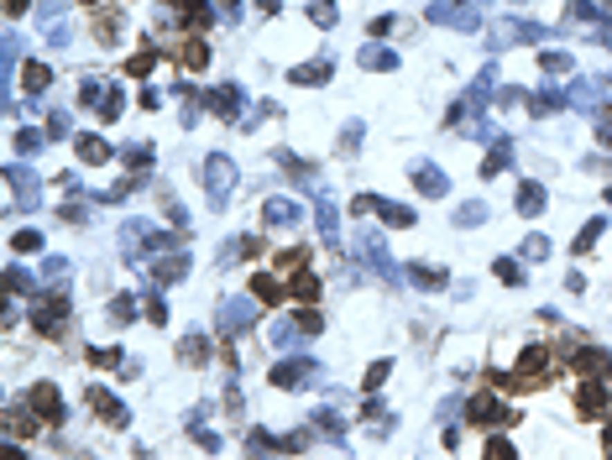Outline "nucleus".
<instances>
[{
  "label": "nucleus",
  "mask_w": 612,
  "mask_h": 460,
  "mask_svg": "<svg viewBox=\"0 0 612 460\" xmlns=\"http://www.w3.org/2000/svg\"><path fill=\"white\" fill-rule=\"evenodd\" d=\"M607 450H612V429H607Z\"/></svg>",
  "instance_id": "nucleus-5"
},
{
  "label": "nucleus",
  "mask_w": 612,
  "mask_h": 460,
  "mask_svg": "<svg viewBox=\"0 0 612 460\" xmlns=\"http://www.w3.org/2000/svg\"><path fill=\"white\" fill-rule=\"evenodd\" d=\"M576 408H581V418H597V413H607V408H612V398H607V387L586 382V387L576 392Z\"/></svg>",
  "instance_id": "nucleus-1"
},
{
  "label": "nucleus",
  "mask_w": 612,
  "mask_h": 460,
  "mask_svg": "<svg viewBox=\"0 0 612 460\" xmlns=\"http://www.w3.org/2000/svg\"><path fill=\"white\" fill-rule=\"evenodd\" d=\"M487 460H513V445H503V439H492V445H487Z\"/></svg>",
  "instance_id": "nucleus-4"
},
{
  "label": "nucleus",
  "mask_w": 612,
  "mask_h": 460,
  "mask_svg": "<svg viewBox=\"0 0 612 460\" xmlns=\"http://www.w3.org/2000/svg\"><path fill=\"white\" fill-rule=\"evenodd\" d=\"M32 413H42V418H58V392H53V387H37V392H32Z\"/></svg>",
  "instance_id": "nucleus-2"
},
{
  "label": "nucleus",
  "mask_w": 612,
  "mask_h": 460,
  "mask_svg": "<svg viewBox=\"0 0 612 460\" xmlns=\"http://www.w3.org/2000/svg\"><path fill=\"white\" fill-rule=\"evenodd\" d=\"M204 58H210L204 42H188V48H183V68H204Z\"/></svg>",
  "instance_id": "nucleus-3"
}]
</instances>
